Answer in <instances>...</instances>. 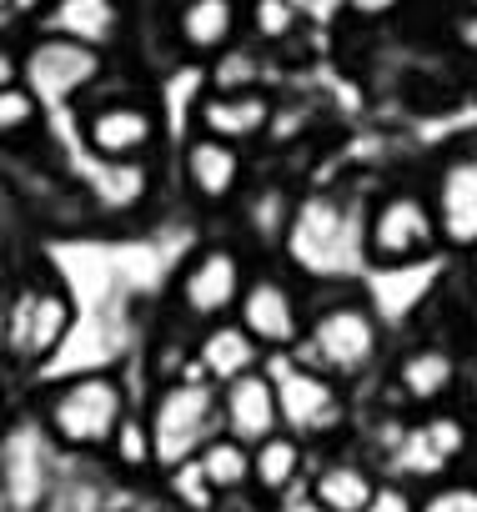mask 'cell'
<instances>
[{
	"label": "cell",
	"mask_w": 477,
	"mask_h": 512,
	"mask_svg": "<svg viewBox=\"0 0 477 512\" xmlns=\"http://www.w3.org/2000/svg\"><path fill=\"white\" fill-rule=\"evenodd\" d=\"M452 41H457L467 56H477V11H462V16L452 21Z\"/></svg>",
	"instance_id": "obj_32"
},
{
	"label": "cell",
	"mask_w": 477,
	"mask_h": 512,
	"mask_svg": "<svg viewBox=\"0 0 477 512\" xmlns=\"http://www.w3.org/2000/svg\"><path fill=\"white\" fill-rule=\"evenodd\" d=\"M191 462H196V472L206 477V487H211L221 502L252 492V447H247V442H236V437L216 432Z\"/></svg>",
	"instance_id": "obj_24"
},
{
	"label": "cell",
	"mask_w": 477,
	"mask_h": 512,
	"mask_svg": "<svg viewBox=\"0 0 477 512\" xmlns=\"http://www.w3.org/2000/svg\"><path fill=\"white\" fill-rule=\"evenodd\" d=\"M21 81V51L11 41H0V91Z\"/></svg>",
	"instance_id": "obj_33"
},
{
	"label": "cell",
	"mask_w": 477,
	"mask_h": 512,
	"mask_svg": "<svg viewBox=\"0 0 477 512\" xmlns=\"http://www.w3.org/2000/svg\"><path fill=\"white\" fill-rule=\"evenodd\" d=\"M66 452L41 417H26L0 437V512H46L61 482Z\"/></svg>",
	"instance_id": "obj_6"
},
{
	"label": "cell",
	"mask_w": 477,
	"mask_h": 512,
	"mask_svg": "<svg viewBox=\"0 0 477 512\" xmlns=\"http://www.w3.org/2000/svg\"><path fill=\"white\" fill-rule=\"evenodd\" d=\"M242 31V0H181L171 16V36L181 46V56L211 61L226 46H236Z\"/></svg>",
	"instance_id": "obj_18"
},
{
	"label": "cell",
	"mask_w": 477,
	"mask_h": 512,
	"mask_svg": "<svg viewBox=\"0 0 477 512\" xmlns=\"http://www.w3.org/2000/svg\"><path fill=\"white\" fill-rule=\"evenodd\" d=\"M267 372H272V387H277L282 432H292V437H302L312 447V442L332 437L347 422V392L322 367L302 362L297 352H272Z\"/></svg>",
	"instance_id": "obj_5"
},
{
	"label": "cell",
	"mask_w": 477,
	"mask_h": 512,
	"mask_svg": "<svg viewBox=\"0 0 477 512\" xmlns=\"http://www.w3.org/2000/svg\"><path fill=\"white\" fill-rule=\"evenodd\" d=\"M71 322H76L71 297L56 282H36V287L16 292V302L6 307V357L21 362V367H36V362L56 357Z\"/></svg>",
	"instance_id": "obj_11"
},
{
	"label": "cell",
	"mask_w": 477,
	"mask_h": 512,
	"mask_svg": "<svg viewBox=\"0 0 477 512\" xmlns=\"http://www.w3.org/2000/svg\"><path fill=\"white\" fill-rule=\"evenodd\" d=\"M221 432L236 437V442H267L272 432H282V412H277V387H272V372L257 367L247 377H231L221 387Z\"/></svg>",
	"instance_id": "obj_15"
},
{
	"label": "cell",
	"mask_w": 477,
	"mask_h": 512,
	"mask_svg": "<svg viewBox=\"0 0 477 512\" xmlns=\"http://www.w3.org/2000/svg\"><path fill=\"white\" fill-rule=\"evenodd\" d=\"M126 412L131 392L116 372H76L41 402V422L66 457H101Z\"/></svg>",
	"instance_id": "obj_1"
},
{
	"label": "cell",
	"mask_w": 477,
	"mask_h": 512,
	"mask_svg": "<svg viewBox=\"0 0 477 512\" xmlns=\"http://www.w3.org/2000/svg\"><path fill=\"white\" fill-rule=\"evenodd\" d=\"M272 116H277V106L262 86H252V91H206L196 101V131L221 136L231 146L262 141L272 131Z\"/></svg>",
	"instance_id": "obj_16"
},
{
	"label": "cell",
	"mask_w": 477,
	"mask_h": 512,
	"mask_svg": "<svg viewBox=\"0 0 477 512\" xmlns=\"http://www.w3.org/2000/svg\"><path fill=\"white\" fill-rule=\"evenodd\" d=\"M247 26H252V36H257V41L277 46V41H292V36H297L302 16H297V11L287 6V0H252V11H247Z\"/></svg>",
	"instance_id": "obj_28"
},
{
	"label": "cell",
	"mask_w": 477,
	"mask_h": 512,
	"mask_svg": "<svg viewBox=\"0 0 477 512\" xmlns=\"http://www.w3.org/2000/svg\"><path fill=\"white\" fill-rule=\"evenodd\" d=\"M257 367H267V352L257 347V337L236 317H221L211 327H196V337H191V372H201L206 382L226 387L231 377H247Z\"/></svg>",
	"instance_id": "obj_17"
},
{
	"label": "cell",
	"mask_w": 477,
	"mask_h": 512,
	"mask_svg": "<svg viewBox=\"0 0 477 512\" xmlns=\"http://www.w3.org/2000/svg\"><path fill=\"white\" fill-rule=\"evenodd\" d=\"M101 457H111V467H116L121 477H146V472H156V447H151L146 412L131 407V412L121 417V427L111 432V442H106Z\"/></svg>",
	"instance_id": "obj_25"
},
{
	"label": "cell",
	"mask_w": 477,
	"mask_h": 512,
	"mask_svg": "<svg viewBox=\"0 0 477 512\" xmlns=\"http://www.w3.org/2000/svg\"><path fill=\"white\" fill-rule=\"evenodd\" d=\"M231 317L257 337V347L267 357L297 352V342L307 332V302H302V287L287 272H247L242 302H236Z\"/></svg>",
	"instance_id": "obj_10"
},
{
	"label": "cell",
	"mask_w": 477,
	"mask_h": 512,
	"mask_svg": "<svg viewBox=\"0 0 477 512\" xmlns=\"http://www.w3.org/2000/svg\"><path fill=\"white\" fill-rule=\"evenodd\" d=\"M41 16H46V31L51 36L81 41L91 51H111L121 41V31H126L121 0H51Z\"/></svg>",
	"instance_id": "obj_21"
},
{
	"label": "cell",
	"mask_w": 477,
	"mask_h": 512,
	"mask_svg": "<svg viewBox=\"0 0 477 512\" xmlns=\"http://www.w3.org/2000/svg\"><path fill=\"white\" fill-rule=\"evenodd\" d=\"M297 357L322 367L337 382H352L382 357V322L362 297H337V302L307 312V332L297 342Z\"/></svg>",
	"instance_id": "obj_4"
},
{
	"label": "cell",
	"mask_w": 477,
	"mask_h": 512,
	"mask_svg": "<svg viewBox=\"0 0 477 512\" xmlns=\"http://www.w3.org/2000/svg\"><path fill=\"white\" fill-rule=\"evenodd\" d=\"M242 176H247V151L242 146H231L221 136H206V131H196L181 146V181H186L191 201H201V206H226L236 191H242Z\"/></svg>",
	"instance_id": "obj_13"
},
{
	"label": "cell",
	"mask_w": 477,
	"mask_h": 512,
	"mask_svg": "<svg viewBox=\"0 0 477 512\" xmlns=\"http://www.w3.org/2000/svg\"><path fill=\"white\" fill-rule=\"evenodd\" d=\"M41 116H46V106H41V96H36L26 81H16V86L0 91V141H26V136H36V131H41Z\"/></svg>",
	"instance_id": "obj_27"
},
{
	"label": "cell",
	"mask_w": 477,
	"mask_h": 512,
	"mask_svg": "<svg viewBox=\"0 0 477 512\" xmlns=\"http://www.w3.org/2000/svg\"><path fill=\"white\" fill-rule=\"evenodd\" d=\"M146 427H151V447H156V472L191 462L221 432V387L206 382L201 372L161 377L146 402Z\"/></svg>",
	"instance_id": "obj_2"
},
{
	"label": "cell",
	"mask_w": 477,
	"mask_h": 512,
	"mask_svg": "<svg viewBox=\"0 0 477 512\" xmlns=\"http://www.w3.org/2000/svg\"><path fill=\"white\" fill-rule=\"evenodd\" d=\"M81 141L96 161H146L161 141V121L146 101H91V111H81Z\"/></svg>",
	"instance_id": "obj_12"
},
{
	"label": "cell",
	"mask_w": 477,
	"mask_h": 512,
	"mask_svg": "<svg viewBox=\"0 0 477 512\" xmlns=\"http://www.w3.org/2000/svg\"><path fill=\"white\" fill-rule=\"evenodd\" d=\"M282 246L292 256V267L307 277H337V272H352V262H367L362 221L347 211L342 196H327V191L292 206Z\"/></svg>",
	"instance_id": "obj_3"
},
{
	"label": "cell",
	"mask_w": 477,
	"mask_h": 512,
	"mask_svg": "<svg viewBox=\"0 0 477 512\" xmlns=\"http://www.w3.org/2000/svg\"><path fill=\"white\" fill-rule=\"evenodd\" d=\"M101 507H106V482H101V472H96L91 462H86V472H81V467H61V482H56L46 512H101Z\"/></svg>",
	"instance_id": "obj_26"
},
{
	"label": "cell",
	"mask_w": 477,
	"mask_h": 512,
	"mask_svg": "<svg viewBox=\"0 0 477 512\" xmlns=\"http://www.w3.org/2000/svg\"><path fill=\"white\" fill-rule=\"evenodd\" d=\"M36 11H46V0H16V16H36Z\"/></svg>",
	"instance_id": "obj_35"
},
{
	"label": "cell",
	"mask_w": 477,
	"mask_h": 512,
	"mask_svg": "<svg viewBox=\"0 0 477 512\" xmlns=\"http://www.w3.org/2000/svg\"><path fill=\"white\" fill-rule=\"evenodd\" d=\"M161 477H166V492H171L176 507H186V512H216L221 507V497L206 487V477L196 472V462H181V467H171Z\"/></svg>",
	"instance_id": "obj_29"
},
{
	"label": "cell",
	"mask_w": 477,
	"mask_h": 512,
	"mask_svg": "<svg viewBox=\"0 0 477 512\" xmlns=\"http://www.w3.org/2000/svg\"><path fill=\"white\" fill-rule=\"evenodd\" d=\"M432 216L442 246L477 251V151H457L432 186Z\"/></svg>",
	"instance_id": "obj_14"
},
{
	"label": "cell",
	"mask_w": 477,
	"mask_h": 512,
	"mask_svg": "<svg viewBox=\"0 0 477 512\" xmlns=\"http://www.w3.org/2000/svg\"><path fill=\"white\" fill-rule=\"evenodd\" d=\"M457 372L462 367H457V357L442 342H417V347H407L397 357L392 382H397L402 402H412V407H442L452 397V387H457Z\"/></svg>",
	"instance_id": "obj_20"
},
{
	"label": "cell",
	"mask_w": 477,
	"mask_h": 512,
	"mask_svg": "<svg viewBox=\"0 0 477 512\" xmlns=\"http://www.w3.org/2000/svg\"><path fill=\"white\" fill-rule=\"evenodd\" d=\"M272 512H327V507H317V502H312V492H307V487H297V492L277 497V507H272Z\"/></svg>",
	"instance_id": "obj_34"
},
{
	"label": "cell",
	"mask_w": 477,
	"mask_h": 512,
	"mask_svg": "<svg viewBox=\"0 0 477 512\" xmlns=\"http://www.w3.org/2000/svg\"><path fill=\"white\" fill-rule=\"evenodd\" d=\"M86 196L106 216H131L151 196V171H146V161H96L91 156Z\"/></svg>",
	"instance_id": "obj_23"
},
{
	"label": "cell",
	"mask_w": 477,
	"mask_h": 512,
	"mask_svg": "<svg viewBox=\"0 0 477 512\" xmlns=\"http://www.w3.org/2000/svg\"><path fill=\"white\" fill-rule=\"evenodd\" d=\"M6 21H16V0H0V26Z\"/></svg>",
	"instance_id": "obj_36"
},
{
	"label": "cell",
	"mask_w": 477,
	"mask_h": 512,
	"mask_svg": "<svg viewBox=\"0 0 477 512\" xmlns=\"http://www.w3.org/2000/svg\"><path fill=\"white\" fill-rule=\"evenodd\" d=\"M242 287H247V262L236 246H221V241H206L196 246L181 272H176V317L191 322V327H211L221 317L236 312L242 302Z\"/></svg>",
	"instance_id": "obj_8"
},
{
	"label": "cell",
	"mask_w": 477,
	"mask_h": 512,
	"mask_svg": "<svg viewBox=\"0 0 477 512\" xmlns=\"http://www.w3.org/2000/svg\"><path fill=\"white\" fill-rule=\"evenodd\" d=\"M412 512H477V482H447V477H437L432 487H422V497L412 502Z\"/></svg>",
	"instance_id": "obj_30"
},
{
	"label": "cell",
	"mask_w": 477,
	"mask_h": 512,
	"mask_svg": "<svg viewBox=\"0 0 477 512\" xmlns=\"http://www.w3.org/2000/svg\"><path fill=\"white\" fill-rule=\"evenodd\" d=\"M106 71V51H91L81 41L41 31L21 51V81L41 96V106H76Z\"/></svg>",
	"instance_id": "obj_9"
},
{
	"label": "cell",
	"mask_w": 477,
	"mask_h": 512,
	"mask_svg": "<svg viewBox=\"0 0 477 512\" xmlns=\"http://www.w3.org/2000/svg\"><path fill=\"white\" fill-rule=\"evenodd\" d=\"M307 442L292 437V432H272L267 442L252 447V492L277 502L297 487H307Z\"/></svg>",
	"instance_id": "obj_22"
},
{
	"label": "cell",
	"mask_w": 477,
	"mask_h": 512,
	"mask_svg": "<svg viewBox=\"0 0 477 512\" xmlns=\"http://www.w3.org/2000/svg\"><path fill=\"white\" fill-rule=\"evenodd\" d=\"M307 492L317 507L327 512H377V497H382V477L372 462L362 457H322L312 472H307Z\"/></svg>",
	"instance_id": "obj_19"
},
{
	"label": "cell",
	"mask_w": 477,
	"mask_h": 512,
	"mask_svg": "<svg viewBox=\"0 0 477 512\" xmlns=\"http://www.w3.org/2000/svg\"><path fill=\"white\" fill-rule=\"evenodd\" d=\"M467 11H477V0H467Z\"/></svg>",
	"instance_id": "obj_37"
},
{
	"label": "cell",
	"mask_w": 477,
	"mask_h": 512,
	"mask_svg": "<svg viewBox=\"0 0 477 512\" xmlns=\"http://www.w3.org/2000/svg\"><path fill=\"white\" fill-rule=\"evenodd\" d=\"M437 246L442 236H437L432 196L422 191H387L362 216V251L372 267H412Z\"/></svg>",
	"instance_id": "obj_7"
},
{
	"label": "cell",
	"mask_w": 477,
	"mask_h": 512,
	"mask_svg": "<svg viewBox=\"0 0 477 512\" xmlns=\"http://www.w3.org/2000/svg\"><path fill=\"white\" fill-rule=\"evenodd\" d=\"M287 6H292L302 21H332V16L347 6V0H287Z\"/></svg>",
	"instance_id": "obj_31"
}]
</instances>
